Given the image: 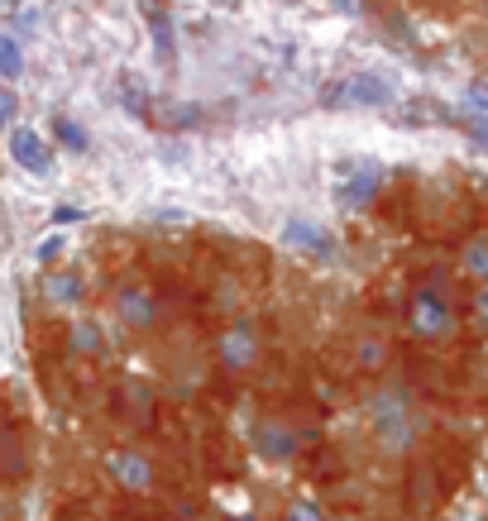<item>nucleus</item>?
<instances>
[{"label":"nucleus","mask_w":488,"mask_h":521,"mask_svg":"<svg viewBox=\"0 0 488 521\" xmlns=\"http://www.w3.org/2000/svg\"><path fill=\"white\" fill-rule=\"evenodd\" d=\"M383 187V163L374 158H345L335 163V201L340 206H364Z\"/></svg>","instance_id":"1"},{"label":"nucleus","mask_w":488,"mask_h":521,"mask_svg":"<svg viewBox=\"0 0 488 521\" xmlns=\"http://www.w3.org/2000/svg\"><path fill=\"white\" fill-rule=\"evenodd\" d=\"M393 101V82L378 77V72H355V77H340L326 91V106H388Z\"/></svg>","instance_id":"2"},{"label":"nucleus","mask_w":488,"mask_h":521,"mask_svg":"<svg viewBox=\"0 0 488 521\" xmlns=\"http://www.w3.org/2000/svg\"><path fill=\"white\" fill-rule=\"evenodd\" d=\"M407 316H412V330L426 335V340H431V335H445V330L455 326V311H450V302H445L436 287H422V292L412 297V311H407Z\"/></svg>","instance_id":"3"},{"label":"nucleus","mask_w":488,"mask_h":521,"mask_svg":"<svg viewBox=\"0 0 488 521\" xmlns=\"http://www.w3.org/2000/svg\"><path fill=\"white\" fill-rule=\"evenodd\" d=\"M283 244L288 249H302V254H316V259H326L335 249V239L321 230V225H311V220H288L283 225Z\"/></svg>","instance_id":"4"},{"label":"nucleus","mask_w":488,"mask_h":521,"mask_svg":"<svg viewBox=\"0 0 488 521\" xmlns=\"http://www.w3.org/2000/svg\"><path fill=\"white\" fill-rule=\"evenodd\" d=\"M10 153H15V163L29 168V173H48V168H53V153H48V144L39 139V130H15L10 134Z\"/></svg>","instance_id":"5"},{"label":"nucleus","mask_w":488,"mask_h":521,"mask_svg":"<svg viewBox=\"0 0 488 521\" xmlns=\"http://www.w3.org/2000/svg\"><path fill=\"white\" fill-rule=\"evenodd\" d=\"M115 469H120V483H125V488H149V459L120 455L115 459Z\"/></svg>","instance_id":"6"},{"label":"nucleus","mask_w":488,"mask_h":521,"mask_svg":"<svg viewBox=\"0 0 488 521\" xmlns=\"http://www.w3.org/2000/svg\"><path fill=\"white\" fill-rule=\"evenodd\" d=\"M120 311H125L130 326H149V316H154L149 297H139V292H125V297H120Z\"/></svg>","instance_id":"7"},{"label":"nucleus","mask_w":488,"mask_h":521,"mask_svg":"<svg viewBox=\"0 0 488 521\" xmlns=\"http://www.w3.org/2000/svg\"><path fill=\"white\" fill-rule=\"evenodd\" d=\"M249 349H254L249 326H240L235 335H225V359H230V364H249Z\"/></svg>","instance_id":"8"},{"label":"nucleus","mask_w":488,"mask_h":521,"mask_svg":"<svg viewBox=\"0 0 488 521\" xmlns=\"http://www.w3.org/2000/svg\"><path fill=\"white\" fill-rule=\"evenodd\" d=\"M20 67H24V58H20V44L0 34V77H20Z\"/></svg>","instance_id":"9"},{"label":"nucleus","mask_w":488,"mask_h":521,"mask_svg":"<svg viewBox=\"0 0 488 521\" xmlns=\"http://www.w3.org/2000/svg\"><path fill=\"white\" fill-rule=\"evenodd\" d=\"M378 416H383V431H388V445H402V421H398V402L383 397L378 402Z\"/></svg>","instance_id":"10"},{"label":"nucleus","mask_w":488,"mask_h":521,"mask_svg":"<svg viewBox=\"0 0 488 521\" xmlns=\"http://www.w3.org/2000/svg\"><path fill=\"white\" fill-rule=\"evenodd\" d=\"M53 130H58V139H63L67 149H77V153L87 149V134L77 130V125H72V120H63V115H58V120H53Z\"/></svg>","instance_id":"11"},{"label":"nucleus","mask_w":488,"mask_h":521,"mask_svg":"<svg viewBox=\"0 0 488 521\" xmlns=\"http://www.w3.org/2000/svg\"><path fill=\"white\" fill-rule=\"evenodd\" d=\"M154 44H158V58H163V63H173V29H168L163 15H154Z\"/></svg>","instance_id":"12"},{"label":"nucleus","mask_w":488,"mask_h":521,"mask_svg":"<svg viewBox=\"0 0 488 521\" xmlns=\"http://www.w3.org/2000/svg\"><path fill=\"white\" fill-rule=\"evenodd\" d=\"M469 268L488 278V244H474V249H469Z\"/></svg>","instance_id":"13"},{"label":"nucleus","mask_w":488,"mask_h":521,"mask_svg":"<svg viewBox=\"0 0 488 521\" xmlns=\"http://www.w3.org/2000/svg\"><path fill=\"white\" fill-rule=\"evenodd\" d=\"M10 115H15V91H0V130L10 125Z\"/></svg>","instance_id":"14"},{"label":"nucleus","mask_w":488,"mask_h":521,"mask_svg":"<svg viewBox=\"0 0 488 521\" xmlns=\"http://www.w3.org/2000/svg\"><path fill=\"white\" fill-rule=\"evenodd\" d=\"M469 134H474L479 144H488V115H474V120H469Z\"/></svg>","instance_id":"15"},{"label":"nucleus","mask_w":488,"mask_h":521,"mask_svg":"<svg viewBox=\"0 0 488 521\" xmlns=\"http://www.w3.org/2000/svg\"><path fill=\"white\" fill-rule=\"evenodd\" d=\"M359 359H364V364H378V359H383V345H359Z\"/></svg>","instance_id":"16"},{"label":"nucleus","mask_w":488,"mask_h":521,"mask_svg":"<svg viewBox=\"0 0 488 521\" xmlns=\"http://www.w3.org/2000/svg\"><path fill=\"white\" fill-rule=\"evenodd\" d=\"M474 311H479V321H488V278H484V287H479V302H474Z\"/></svg>","instance_id":"17"},{"label":"nucleus","mask_w":488,"mask_h":521,"mask_svg":"<svg viewBox=\"0 0 488 521\" xmlns=\"http://www.w3.org/2000/svg\"><path fill=\"white\" fill-rule=\"evenodd\" d=\"M288 521H321V517H316V507H297Z\"/></svg>","instance_id":"18"},{"label":"nucleus","mask_w":488,"mask_h":521,"mask_svg":"<svg viewBox=\"0 0 488 521\" xmlns=\"http://www.w3.org/2000/svg\"><path fill=\"white\" fill-rule=\"evenodd\" d=\"M335 5H340V10H345V15H350V10H355V0H335Z\"/></svg>","instance_id":"19"}]
</instances>
